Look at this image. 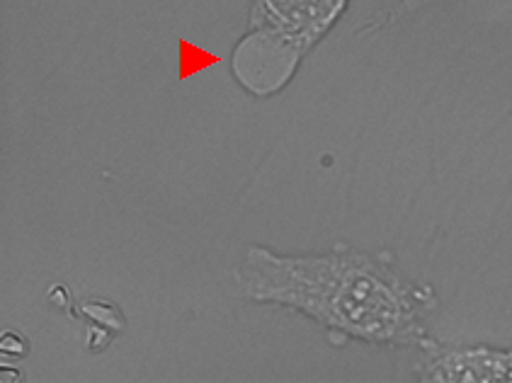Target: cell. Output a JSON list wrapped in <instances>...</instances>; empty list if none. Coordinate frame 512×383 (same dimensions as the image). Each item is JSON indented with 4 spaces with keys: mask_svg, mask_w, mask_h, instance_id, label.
Returning <instances> with one entry per match:
<instances>
[{
    "mask_svg": "<svg viewBox=\"0 0 512 383\" xmlns=\"http://www.w3.org/2000/svg\"><path fill=\"white\" fill-rule=\"evenodd\" d=\"M347 0H255L246 37L233 51V71L253 95L282 90L294 68L323 37Z\"/></svg>",
    "mask_w": 512,
    "mask_h": 383,
    "instance_id": "obj_2",
    "label": "cell"
},
{
    "mask_svg": "<svg viewBox=\"0 0 512 383\" xmlns=\"http://www.w3.org/2000/svg\"><path fill=\"white\" fill-rule=\"evenodd\" d=\"M430 3H437V0H401V3H398V8H394V13L389 15V20H386V22H394L396 17L413 13V10L425 8V5H430Z\"/></svg>",
    "mask_w": 512,
    "mask_h": 383,
    "instance_id": "obj_4",
    "label": "cell"
},
{
    "mask_svg": "<svg viewBox=\"0 0 512 383\" xmlns=\"http://www.w3.org/2000/svg\"><path fill=\"white\" fill-rule=\"evenodd\" d=\"M425 383H512V352L491 347H447L420 367Z\"/></svg>",
    "mask_w": 512,
    "mask_h": 383,
    "instance_id": "obj_3",
    "label": "cell"
},
{
    "mask_svg": "<svg viewBox=\"0 0 512 383\" xmlns=\"http://www.w3.org/2000/svg\"><path fill=\"white\" fill-rule=\"evenodd\" d=\"M236 279L255 304L301 313L369 345L423 342L437 306L435 291L403 277L389 257L360 250L284 255L250 245Z\"/></svg>",
    "mask_w": 512,
    "mask_h": 383,
    "instance_id": "obj_1",
    "label": "cell"
}]
</instances>
